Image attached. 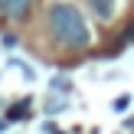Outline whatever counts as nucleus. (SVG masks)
<instances>
[{"label":"nucleus","mask_w":134,"mask_h":134,"mask_svg":"<svg viewBox=\"0 0 134 134\" xmlns=\"http://www.w3.org/2000/svg\"><path fill=\"white\" fill-rule=\"evenodd\" d=\"M46 26H49V36L62 49H88L92 46V30H88V23H85L82 10L75 3L56 0L46 10Z\"/></svg>","instance_id":"f257e3e1"},{"label":"nucleus","mask_w":134,"mask_h":134,"mask_svg":"<svg viewBox=\"0 0 134 134\" xmlns=\"http://www.w3.org/2000/svg\"><path fill=\"white\" fill-rule=\"evenodd\" d=\"M30 7H33V0H0V13L7 20H23L30 13Z\"/></svg>","instance_id":"f03ea898"},{"label":"nucleus","mask_w":134,"mask_h":134,"mask_svg":"<svg viewBox=\"0 0 134 134\" xmlns=\"http://www.w3.org/2000/svg\"><path fill=\"white\" fill-rule=\"evenodd\" d=\"M85 3H88V10L98 20H111L115 16V0H85Z\"/></svg>","instance_id":"7ed1b4c3"},{"label":"nucleus","mask_w":134,"mask_h":134,"mask_svg":"<svg viewBox=\"0 0 134 134\" xmlns=\"http://www.w3.org/2000/svg\"><path fill=\"white\" fill-rule=\"evenodd\" d=\"M30 98H23V102H20V105H13V108L10 111H7V121H23V118H30Z\"/></svg>","instance_id":"20e7f679"},{"label":"nucleus","mask_w":134,"mask_h":134,"mask_svg":"<svg viewBox=\"0 0 134 134\" xmlns=\"http://www.w3.org/2000/svg\"><path fill=\"white\" fill-rule=\"evenodd\" d=\"M111 108H115L118 115H121V111H128V108H131V98H128V95H121V98H115V105H111Z\"/></svg>","instance_id":"39448f33"},{"label":"nucleus","mask_w":134,"mask_h":134,"mask_svg":"<svg viewBox=\"0 0 134 134\" xmlns=\"http://www.w3.org/2000/svg\"><path fill=\"white\" fill-rule=\"evenodd\" d=\"M52 88H56V92H65V88H69V82H62V79H56V82H52Z\"/></svg>","instance_id":"423d86ee"},{"label":"nucleus","mask_w":134,"mask_h":134,"mask_svg":"<svg viewBox=\"0 0 134 134\" xmlns=\"http://www.w3.org/2000/svg\"><path fill=\"white\" fill-rule=\"evenodd\" d=\"M128 39H134V26H131V30H128Z\"/></svg>","instance_id":"0eeeda50"},{"label":"nucleus","mask_w":134,"mask_h":134,"mask_svg":"<svg viewBox=\"0 0 134 134\" xmlns=\"http://www.w3.org/2000/svg\"><path fill=\"white\" fill-rule=\"evenodd\" d=\"M3 128H7V121H0V134H3Z\"/></svg>","instance_id":"6e6552de"}]
</instances>
